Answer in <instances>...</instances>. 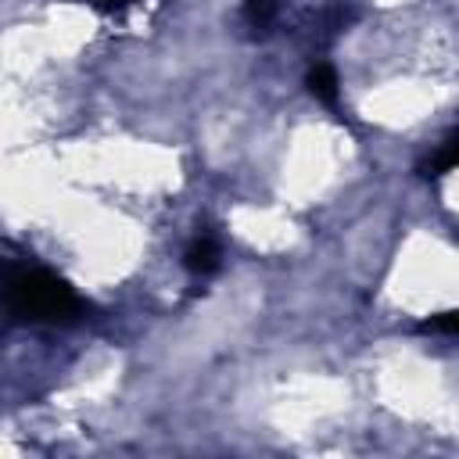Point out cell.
<instances>
[{
  "label": "cell",
  "mask_w": 459,
  "mask_h": 459,
  "mask_svg": "<svg viewBox=\"0 0 459 459\" xmlns=\"http://www.w3.org/2000/svg\"><path fill=\"white\" fill-rule=\"evenodd\" d=\"M0 308L22 323H68L82 312V301L50 269L0 258Z\"/></svg>",
  "instance_id": "1"
},
{
  "label": "cell",
  "mask_w": 459,
  "mask_h": 459,
  "mask_svg": "<svg viewBox=\"0 0 459 459\" xmlns=\"http://www.w3.org/2000/svg\"><path fill=\"white\" fill-rule=\"evenodd\" d=\"M308 90H312L316 100L337 104V72H333L330 65H316V68L308 72Z\"/></svg>",
  "instance_id": "3"
},
{
  "label": "cell",
  "mask_w": 459,
  "mask_h": 459,
  "mask_svg": "<svg viewBox=\"0 0 459 459\" xmlns=\"http://www.w3.org/2000/svg\"><path fill=\"white\" fill-rule=\"evenodd\" d=\"M100 4H104V7H126L129 0H100Z\"/></svg>",
  "instance_id": "7"
},
{
  "label": "cell",
  "mask_w": 459,
  "mask_h": 459,
  "mask_svg": "<svg viewBox=\"0 0 459 459\" xmlns=\"http://www.w3.org/2000/svg\"><path fill=\"white\" fill-rule=\"evenodd\" d=\"M247 22L251 25H269L273 22V0H247Z\"/></svg>",
  "instance_id": "5"
},
{
  "label": "cell",
  "mask_w": 459,
  "mask_h": 459,
  "mask_svg": "<svg viewBox=\"0 0 459 459\" xmlns=\"http://www.w3.org/2000/svg\"><path fill=\"white\" fill-rule=\"evenodd\" d=\"M455 158H459V143H455V136H448V140L441 143V151L427 161V176H441V172H448V169L455 165Z\"/></svg>",
  "instance_id": "4"
},
{
  "label": "cell",
  "mask_w": 459,
  "mask_h": 459,
  "mask_svg": "<svg viewBox=\"0 0 459 459\" xmlns=\"http://www.w3.org/2000/svg\"><path fill=\"white\" fill-rule=\"evenodd\" d=\"M183 265L194 273V276H212L219 269V244L212 237H197L186 255H183Z\"/></svg>",
  "instance_id": "2"
},
{
  "label": "cell",
  "mask_w": 459,
  "mask_h": 459,
  "mask_svg": "<svg viewBox=\"0 0 459 459\" xmlns=\"http://www.w3.org/2000/svg\"><path fill=\"white\" fill-rule=\"evenodd\" d=\"M455 326H459V316L455 312H441V316H434V319L423 323V330H430V333H455Z\"/></svg>",
  "instance_id": "6"
}]
</instances>
